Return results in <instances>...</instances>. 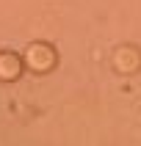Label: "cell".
Returning a JSON list of instances; mask_svg holds the SVG:
<instances>
[{
  "mask_svg": "<svg viewBox=\"0 0 141 146\" xmlns=\"http://www.w3.org/2000/svg\"><path fill=\"white\" fill-rule=\"evenodd\" d=\"M22 55L17 52H0V83H14L22 77Z\"/></svg>",
  "mask_w": 141,
  "mask_h": 146,
  "instance_id": "3957f363",
  "label": "cell"
},
{
  "mask_svg": "<svg viewBox=\"0 0 141 146\" xmlns=\"http://www.w3.org/2000/svg\"><path fill=\"white\" fill-rule=\"evenodd\" d=\"M22 64H25V69H31V72H36V74H47L50 69L58 64L55 47L47 44V41H33V44L25 47Z\"/></svg>",
  "mask_w": 141,
  "mask_h": 146,
  "instance_id": "6da1fadb",
  "label": "cell"
},
{
  "mask_svg": "<svg viewBox=\"0 0 141 146\" xmlns=\"http://www.w3.org/2000/svg\"><path fill=\"white\" fill-rule=\"evenodd\" d=\"M111 66L119 74H136L141 69V52L136 47H119L111 55Z\"/></svg>",
  "mask_w": 141,
  "mask_h": 146,
  "instance_id": "7a4b0ae2",
  "label": "cell"
}]
</instances>
